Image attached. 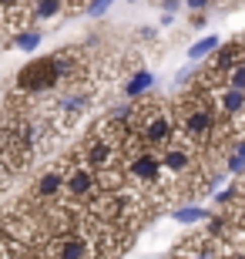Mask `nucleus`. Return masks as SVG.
Instances as JSON below:
<instances>
[{"label": "nucleus", "instance_id": "423d86ee", "mask_svg": "<svg viewBox=\"0 0 245 259\" xmlns=\"http://www.w3.org/2000/svg\"><path fill=\"white\" fill-rule=\"evenodd\" d=\"M161 162H165V175L171 179H181V175H188L195 168V148L188 142L185 145H168V148H161Z\"/></svg>", "mask_w": 245, "mask_h": 259}, {"label": "nucleus", "instance_id": "6e6552de", "mask_svg": "<svg viewBox=\"0 0 245 259\" xmlns=\"http://www.w3.org/2000/svg\"><path fill=\"white\" fill-rule=\"evenodd\" d=\"M212 95H215V101H218V108H222L225 118H245V91L242 88L218 84Z\"/></svg>", "mask_w": 245, "mask_h": 259}, {"label": "nucleus", "instance_id": "7ed1b4c3", "mask_svg": "<svg viewBox=\"0 0 245 259\" xmlns=\"http://www.w3.org/2000/svg\"><path fill=\"white\" fill-rule=\"evenodd\" d=\"M54 88H64L57 58H37V61H30V64H24L17 71L14 91H17V95H27V98H37V95L54 91Z\"/></svg>", "mask_w": 245, "mask_h": 259}, {"label": "nucleus", "instance_id": "f257e3e1", "mask_svg": "<svg viewBox=\"0 0 245 259\" xmlns=\"http://www.w3.org/2000/svg\"><path fill=\"white\" fill-rule=\"evenodd\" d=\"M175 115H178V135L191 148L212 145V138L222 128V108H218L215 95L208 88H198V84H191V91L178 101Z\"/></svg>", "mask_w": 245, "mask_h": 259}, {"label": "nucleus", "instance_id": "4468645a", "mask_svg": "<svg viewBox=\"0 0 245 259\" xmlns=\"http://www.w3.org/2000/svg\"><path fill=\"white\" fill-rule=\"evenodd\" d=\"M218 44H222V40H218L215 34H208V37L195 40V44L188 48V61H202V58H208V54H215V51H218Z\"/></svg>", "mask_w": 245, "mask_h": 259}, {"label": "nucleus", "instance_id": "f03ea898", "mask_svg": "<svg viewBox=\"0 0 245 259\" xmlns=\"http://www.w3.org/2000/svg\"><path fill=\"white\" fill-rule=\"evenodd\" d=\"M138 132L151 148H168L178 135V118L165 111L158 101H141V111H138Z\"/></svg>", "mask_w": 245, "mask_h": 259}, {"label": "nucleus", "instance_id": "f3484780", "mask_svg": "<svg viewBox=\"0 0 245 259\" xmlns=\"http://www.w3.org/2000/svg\"><path fill=\"white\" fill-rule=\"evenodd\" d=\"M114 0H91L87 4V17H104V10L111 7Z\"/></svg>", "mask_w": 245, "mask_h": 259}, {"label": "nucleus", "instance_id": "a211bd4d", "mask_svg": "<svg viewBox=\"0 0 245 259\" xmlns=\"http://www.w3.org/2000/svg\"><path fill=\"white\" fill-rule=\"evenodd\" d=\"M212 4H215V0H185V7H188L191 14H202V10H208Z\"/></svg>", "mask_w": 245, "mask_h": 259}, {"label": "nucleus", "instance_id": "ddd939ff", "mask_svg": "<svg viewBox=\"0 0 245 259\" xmlns=\"http://www.w3.org/2000/svg\"><path fill=\"white\" fill-rule=\"evenodd\" d=\"M40 40H44V34H40L37 27H24V30H17V34H14V48H20V51H37Z\"/></svg>", "mask_w": 245, "mask_h": 259}, {"label": "nucleus", "instance_id": "2eb2a0df", "mask_svg": "<svg viewBox=\"0 0 245 259\" xmlns=\"http://www.w3.org/2000/svg\"><path fill=\"white\" fill-rule=\"evenodd\" d=\"M171 215H175V222H202V219H208L212 212L202 209V205H181V209L171 212Z\"/></svg>", "mask_w": 245, "mask_h": 259}, {"label": "nucleus", "instance_id": "dca6fc26", "mask_svg": "<svg viewBox=\"0 0 245 259\" xmlns=\"http://www.w3.org/2000/svg\"><path fill=\"white\" fill-rule=\"evenodd\" d=\"M225 84H232V88H242L245 91V61H238L232 71L225 74Z\"/></svg>", "mask_w": 245, "mask_h": 259}, {"label": "nucleus", "instance_id": "aec40b11", "mask_svg": "<svg viewBox=\"0 0 245 259\" xmlns=\"http://www.w3.org/2000/svg\"><path fill=\"white\" fill-rule=\"evenodd\" d=\"M171 24H175V14H171V10H165V14H161V24H158V27H171Z\"/></svg>", "mask_w": 245, "mask_h": 259}, {"label": "nucleus", "instance_id": "20e7f679", "mask_svg": "<svg viewBox=\"0 0 245 259\" xmlns=\"http://www.w3.org/2000/svg\"><path fill=\"white\" fill-rule=\"evenodd\" d=\"M124 175L134 179L141 189H161L165 182V162H161V148H141V152L128 155Z\"/></svg>", "mask_w": 245, "mask_h": 259}, {"label": "nucleus", "instance_id": "9b49d317", "mask_svg": "<svg viewBox=\"0 0 245 259\" xmlns=\"http://www.w3.org/2000/svg\"><path fill=\"white\" fill-rule=\"evenodd\" d=\"M67 10V0H34L30 4V20H54Z\"/></svg>", "mask_w": 245, "mask_h": 259}, {"label": "nucleus", "instance_id": "6ab92c4d", "mask_svg": "<svg viewBox=\"0 0 245 259\" xmlns=\"http://www.w3.org/2000/svg\"><path fill=\"white\" fill-rule=\"evenodd\" d=\"M158 37V30L155 27H144V30H138V40H155Z\"/></svg>", "mask_w": 245, "mask_h": 259}, {"label": "nucleus", "instance_id": "9d476101", "mask_svg": "<svg viewBox=\"0 0 245 259\" xmlns=\"http://www.w3.org/2000/svg\"><path fill=\"white\" fill-rule=\"evenodd\" d=\"M151 88H155V74H151V71H144V67H134L131 77L124 81V95L134 101V98H144Z\"/></svg>", "mask_w": 245, "mask_h": 259}, {"label": "nucleus", "instance_id": "1a4fd4ad", "mask_svg": "<svg viewBox=\"0 0 245 259\" xmlns=\"http://www.w3.org/2000/svg\"><path fill=\"white\" fill-rule=\"evenodd\" d=\"M37 199L40 202H54V199H61L64 195V172L61 168H47V172L37 179Z\"/></svg>", "mask_w": 245, "mask_h": 259}, {"label": "nucleus", "instance_id": "39448f33", "mask_svg": "<svg viewBox=\"0 0 245 259\" xmlns=\"http://www.w3.org/2000/svg\"><path fill=\"white\" fill-rule=\"evenodd\" d=\"M121 142L114 138V135H104V132H94L91 138L84 142V148H81V158H84L94 172H114L118 168V155H121Z\"/></svg>", "mask_w": 245, "mask_h": 259}, {"label": "nucleus", "instance_id": "412c9836", "mask_svg": "<svg viewBox=\"0 0 245 259\" xmlns=\"http://www.w3.org/2000/svg\"><path fill=\"white\" fill-rule=\"evenodd\" d=\"M178 7H181V0H161V10H171V14H175Z\"/></svg>", "mask_w": 245, "mask_h": 259}, {"label": "nucleus", "instance_id": "f8f14e48", "mask_svg": "<svg viewBox=\"0 0 245 259\" xmlns=\"http://www.w3.org/2000/svg\"><path fill=\"white\" fill-rule=\"evenodd\" d=\"M225 168L232 175H245V135L242 138H232V145H228V162H225Z\"/></svg>", "mask_w": 245, "mask_h": 259}, {"label": "nucleus", "instance_id": "0eeeda50", "mask_svg": "<svg viewBox=\"0 0 245 259\" xmlns=\"http://www.w3.org/2000/svg\"><path fill=\"white\" fill-rule=\"evenodd\" d=\"M238 61H245V37L222 40V44H218V51L212 54V67H215L218 74H228Z\"/></svg>", "mask_w": 245, "mask_h": 259}]
</instances>
